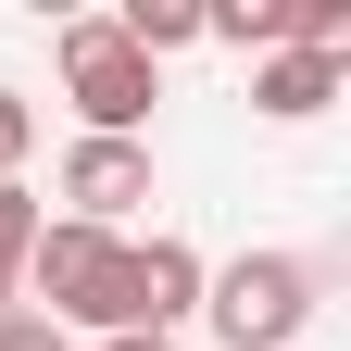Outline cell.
I'll use <instances>...</instances> for the list:
<instances>
[{
  "label": "cell",
  "instance_id": "ba28073f",
  "mask_svg": "<svg viewBox=\"0 0 351 351\" xmlns=\"http://www.w3.org/2000/svg\"><path fill=\"white\" fill-rule=\"evenodd\" d=\"M25 151H38V101H25V88H0V189L25 176Z\"/></svg>",
  "mask_w": 351,
  "mask_h": 351
},
{
  "label": "cell",
  "instance_id": "277c9868",
  "mask_svg": "<svg viewBox=\"0 0 351 351\" xmlns=\"http://www.w3.org/2000/svg\"><path fill=\"white\" fill-rule=\"evenodd\" d=\"M138 201H151V138H75L63 151V213H75V226L113 239Z\"/></svg>",
  "mask_w": 351,
  "mask_h": 351
},
{
  "label": "cell",
  "instance_id": "3957f363",
  "mask_svg": "<svg viewBox=\"0 0 351 351\" xmlns=\"http://www.w3.org/2000/svg\"><path fill=\"white\" fill-rule=\"evenodd\" d=\"M63 101H75V138H138L151 101H163V75L113 38V13H75L63 25Z\"/></svg>",
  "mask_w": 351,
  "mask_h": 351
},
{
  "label": "cell",
  "instance_id": "52a82bcc",
  "mask_svg": "<svg viewBox=\"0 0 351 351\" xmlns=\"http://www.w3.org/2000/svg\"><path fill=\"white\" fill-rule=\"evenodd\" d=\"M38 226H51V213H38V189L13 176V189H0V276H25V251H38Z\"/></svg>",
  "mask_w": 351,
  "mask_h": 351
},
{
  "label": "cell",
  "instance_id": "30bf717a",
  "mask_svg": "<svg viewBox=\"0 0 351 351\" xmlns=\"http://www.w3.org/2000/svg\"><path fill=\"white\" fill-rule=\"evenodd\" d=\"M88 351H176V339H88Z\"/></svg>",
  "mask_w": 351,
  "mask_h": 351
},
{
  "label": "cell",
  "instance_id": "8992f818",
  "mask_svg": "<svg viewBox=\"0 0 351 351\" xmlns=\"http://www.w3.org/2000/svg\"><path fill=\"white\" fill-rule=\"evenodd\" d=\"M113 38H125V51L163 75L176 51H201V0H125V13H113Z\"/></svg>",
  "mask_w": 351,
  "mask_h": 351
},
{
  "label": "cell",
  "instance_id": "7a4b0ae2",
  "mask_svg": "<svg viewBox=\"0 0 351 351\" xmlns=\"http://www.w3.org/2000/svg\"><path fill=\"white\" fill-rule=\"evenodd\" d=\"M201 276L213 263L176 226L113 239V276H101V301H88V339H176V326H201Z\"/></svg>",
  "mask_w": 351,
  "mask_h": 351
},
{
  "label": "cell",
  "instance_id": "9c48e42d",
  "mask_svg": "<svg viewBox=\"0 0 351 351\" xmlns=\"http://www.w3.org/2000/svg\"><path fill=\"white\" fill-rule=\"evenodd\" d=\"M0 351H75V339H63L51 314H0Z\"/></svg>",
  "mask_w": 351,
  "mask_h": 351
},
{
  "label": "cell",
  "instance_id": "5b68a950",
  "mask_svg": "<svg viewBox=\"0 0 351 351\" xmlns=\"http://www.w3.org/2000/svg\"><path fill=\"white\" fill-rule=\"evenodd\" d=\"M326 101H339V63H326V51H263V63H251V113H263V125H314Z\"/></svg>",
  "mask_w": 351,
  "mask_h": 351
},
{
  "label": "cell",
  "instance_id": "6da1fadb",
  "mask_svg": "<svg viewBox=\"0 0 351 351\" xmlns=\"http://www.w3.org/2000/svg\"><path fill=\"white\" fill-rule=\"evenodd\" d=\"M314 301H326V263L314 251H239V263L201 276V326L226 351H289L301 326H314Z\"/></svg>",
  "mask_w": 351,
  "mask_h": 351
}]
</instances>
